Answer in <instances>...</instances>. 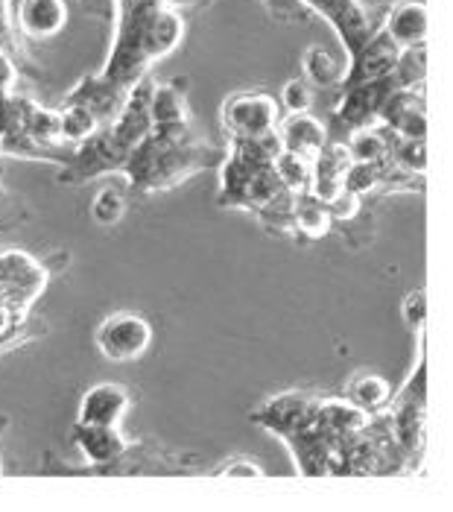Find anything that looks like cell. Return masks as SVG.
Listing matches in <instances>:
<instances>
[{"instance_id":"1","label":"cell","mask_w":453,"mask_h":512,"mask_svg":"<svg viewBox=\"0 0 453 512\" xmlns=\"http://www.w3.org/2000/svg\"><path fill=\"white\" fill-rule=\"evenodd\" d=\"M117 27H114L112 53L100 74L132 88L141 77L150 74V68L170 56L185 39V21L179 9H173L164 0H144L129 9H117Z\"/></svg>"},{"instance_id":"2","label":"cell","mask_w":453,"mask_h":512,"mask_svg":"<svg viewBox=\"0 0 453 512\" xmlns=\"http://www.w3.org/2000/svg\"><path fill=\"white\" fill-rule=\"evenodd\" d=\"M217 161V153L205 144L188 141H164L158 135H147L141 144L129 150L123 161V173L129 179L132 191H170L188 176L211 167Z\"/></svg>"},{"instance_id":"3","label":"cell","mask_w":453,"mask_h":512,"mask_svg":"<svg viewBox=\"0 0 453 512\" xmlns=\"http://www.w3.org/2000/svg\"><path fill=\"white\" fill-rule=\"evenodd\" d=\"M220 205L226 208H264L272 197H278L284 188L272 170V164L264 161H252V158L240 156V153H228L220 170Z\"/></svg>"},{"instance_id":"4","label":"cell","mask_w":453,"mask_h":512,"mask_svg":"<svg viewBox=\"0 0 453 512\" xmlns=\"http://www.w3.org/2000/svg\"><path fill=\"white\" fill-rule=\"evenodd\" d=\"M97 349L112 363H132L150 352L152 325L147 316L135 311H117L106 316L97 328Z\"/></svg>"},{"instance_id":"5","label":"cell","mask_w":453,"mask_h":512,"mask_svg":"<svg viewBox=\"0 0 453 512\" xmlns=\"http://www.w3.org/2000/svg\"><path fill=\"white\" fill-rule=\"evenodd\" d=\"M129 156V150H123L112 138L109 126H100L88 141H82L74 147V156L65 164L59 182L65 185H82L97 179L100 173H112V170H123V161Z\"/></svg>"},{"instance_id":"6","label":"cell","mask_w":453,"mask_h":512,"mask_svg":"<svg viewBox=\"0 0 453 512\" xmlns=\"http://www.w3.org/2000/svg\"><path fill=\"white\" fill-rule=\"evenodd\" d=\"M223 129L234 138L264 135L278 126V103L266 91H237L220 109Z\"/></svg>"},{"instance_id":"7","label":"cell","mask_w":453,"mask_h":512,"mask_svg":"<svg viewBox=\"0 0 453 512\" xmlns=\"http://www.w3.org/2000/svg\"><path fill=\"white\" fill-rule=\"evenodd\" d=\"M299 3L307 12H316L334 27V33L345 47V56H354L357 47L378 30L363 0H299Z\"/></svg>"},{"instance_id":"8","label":"cell","mask_w":453,"mask_h":512,"mask_svg":"<svg viewBox=\"0 0 453 512\" xmlns=\"http://www.w3.org/2000/svg\"><path fill=\"white\" fill-rule=\"evenodd\" d=\"M395 91L392 79H378V82H360V85H342V97L334 109V120L340 132L351 135L363 126H372L380 115L383 100Z\"/></svg>"},{"instance_id":"9","label":"cell","mask_w":453,"mask_h":512,"mask_svg":"<svg viewBox=\"0 0 453 512\" xmlns=\"http://www.w3.org/2000/svg\"><path fill=\"white\" fill-rule=\"evenodd\" d=\"M398 56H401V47L378 27L369 39L357 47L354 56H348L340 85H360V82H378V79H386L395 71Z\"/></svg>"},{"instance_id":"10","label":"cell","mask_w":453,"mask_h":512,"mask_svg":"<svg viewBox=\"0 0 453 512\" xmlns=\"http://www.w3.org/2000/svg\"><path fill=\"white\" fill-rule=\"evenodd\" d=\"M152 85H155V82L150 79V74L138 79V82L126 91V100H123L117 118L109 123L112 138L123 147V150H132L135 144H141V141L152 132Z\"/></svg>"},{"instance_id":"11","label":"cell","mask_w":453,"mask_h":512,"mask_svg":"<svg viewBox=\"0 0 453 512\" xmlns=\"http://www.w3.org/2000/svg\"><path fill=\"white\" fill-rule=\"evenodd\" d=\"M378 120H383V129L395 138H424L427 112H424L421 88H395L383 100Z\"/></svg>"},{"instance_id":"12","label":"cell","mask_w":453,"mask_h":512,"mask_svg":"<svg viewBox=\"0 0 453 512\" xmlns=\"http://www.w3.org/2000/svg\"><path fill=\"white\" fill-rule=\"evenodd\" d=\"M71 442H74L76 451L85 457V463L94 466V469H109L129 451L126 436L120 434V428H112V425H82V422H76Z\"/></svg>"},{"instance_id":"13","label":"cell","mask_w":453,"mask_h":512,"mask_svg":"<svg viewBox=\"0 0 453 512\" xmlns=\"http://www.w3.org/2000/svg\"><path fill=\"white\" fill-rule=\"evenodd\" d=\"M126 91H129V88L112 82L106 74H88V77H82V82L65 97V103H79V106H85L94 118L100 120V126H109V123L117 118L123 100H126Z\"/></svg>"},{"instance_id":"14","label":"cell","mask_w":453,"mask_h":512,"mask_svg":"<svg viewBox=\"0 0 453 512\" xmlns=\"http://www.w3.org/2000/svg\"><path fill=\"white\" fill-rule=\"evenodd\" d=\"M132 395L120 384H97L79 398L76 422L82 425H112L120 428L123 416L129 413Z\"/></svg>"},{"instance_id":"15","label":"cell","mask_w":453,"mask_h":512,"mask_svg":"<svg viewBox=\"0 0 453 512\" xmlns=\"http://www.w3.org/2000/svg\"><path fill=\"white\" fill-rule=\"evenodd\" d=\"M348 167H351V156H348V147L345 144H334L328 141L316 158H313V173H310V191L316 199H322L325 205L331 199L345 191V176H348Z\"/></svg>"},{"instance_id":"16","label":"cell","mask_w":453,"mask_h":512,"mask_svg":"<svg viewBox=\"0 0 453 512\" xmlns=\"http://www.w3.org/2000/svg\"><path fill=\"white\" fill-rule=\"evenodd\" d=\"M68 0H21L18 3V30L27 39H53L68 24Z\"/></svg>"},{"instance_id":"17","label":"cell","mask_w":453,"mask_h":512,"mask_svg":"<svg viewBox=\"0 0 453 512\" xmlns=\"http://www.w3.org/2000/svg\"><path fill=\"white\" fill-rule=\"evenodd\" d=\"M380 30L395 41L401 50L424 44L427 41V9H424V3H418V0L392 3Z\"/></svg>"},{"instance_id":"18","label":"cell","mask_w":453,"mask_h":512,"mask_svg":"<svg viewBox=\"0 0 453 512\" xmlns=\"http://www.w3.org/2000/svg\"><path fill=\"white\" fill-rule=\"evenodd\" d=\"M278 138L281 147L290 153H299L304 158H316V153L328 144V126L322 120L310 118L307 112L290 115L287 120H278Z\"/></svg>"},{"instance_id":"19","label":"cell","mask_w":453,"mask_h":512,"mask_svg":"<svg viewBox=\"0 0 453 512\" xmlns=\"http://www.w3.org/2000/svg\"><path fill=\"white\" fill-rule=\"evenodd\" d=\"M152 126H190L185 82H158L152 85L150 100Z\"/></svg>"},{"instance_id":"20","label":"cell","mask_w":453,"mask_h":512,"mask_svg":"<svg viewBox=\"0 0 453 512\" xmlns=\"http://www.w3.org/2000/svg\"><path fill=\"white\" fill-rule=\"evenodd\" d=\"M345 401L351 407H357L366 416H375L380 410L389 407L392 401V387L380 378V375H360L345 387Z\"/></svg>"},{"instance_id":"21","label":"cell","mask_w":453,"mask_h":512,"mask_svg":"<svg viewBox=\"0 0 453 512\" xmlns=\"http://www.w3.org/2000/svg\"><path fill=\"white\" fill-rule=\"evenodd\" d=\"M331 211L322 199H316L313 194H296V202H293V232H299L304 237H325L331 232Z\"/></svg>"},{"instance_id":"22","label":"cell","mask_w":453,"mask_h":512,"mask_svg":"<svg viewBox=\"0 0 453 512\" xmlns=\"http://www.w3.org/2000/svg\"><path fill=\"white\" fill-rule=\"evenodd\" d=\"M272 170H275L284 191H293V194H307L310 191V173H313L310 158L290 153V150H281L272 161Z\"/></svg>"},{"instance_id":"23","label":"cell","mask_w":453,"mask_h":512,"mask_svg":"<svg viewBox=\"0 0 453 512\" xmlns=\"http://www.w3.org/2000/svg\"><path fill=\"white\" fill-rule=\"evenodd\" d=\"M59 120H62V141L71 147H79L82 141H88L100 129V120L79 103H65L59 109Z\"/></svg>"},{"instance_id":"24","label":"cell","mask_w":453,"mask_h":512,"mask_svg":"<svg viewBox=\"0 0 453 512\" xmlns=\"http://www.w3.org/2000/svg\"><path fill=\"white\" fill-rule=\"evenodd\" d=\"M302 68H304V79L307 82H313V85H322V88H328V85H340L342 71L337 62H334V56L325 50V47H307L304 50V59H302Z\"/></svg>"},{"instance_id":"25","label":"cell","mask_w":453,"mask_h":512,"mask_svg":"<svg viewBox=\"0 0 453 512\" xmlns=\"http://www.w3.org/2000/svg\"><path fill=\"white\" fill-rule=\"evenodd\" d=\"M424 74H427V50H424V44H418V47L401 50L398 65L389 74V79L395 88H421Z\"/></svg>"},{"instance_id":"26","label":"cell","mask_w":453,"mask_h":512,"mask_svg":"<svg viewBox=\"0 0 453 512\" xmlns=\"http://www.w3.org/2000/svg\"><path fill=\"white\" fill-rule=\"evenodd\" d=\"M91 217L100 226H114L126 217V194L114 185H106L97 191V197L91 202Z\"/></svg>"},{"instance_id":"27","label":"cell","mask_w":453,"mask_h":512,"mask_svg":"<svg viewBox=\"0 0 453 512\" xmlns=\"http://www.w3.org/2000/svg\"><path fill=\"white\" fill-rule=\"evenodd\" d=\"M281 106L287 109V115H302V112H310L313 106V88L304 77L290 79L284 88H281Z\"/></svg>"},{"instance_id":"28","label":"cell","mask_w":453,"mask_h":512,"mask_svg":"<svg viewBox=\"0 0 453 512\" xmlns=\"http://www.w3.org/2000/svg\"><path fill=\"white\" fill-rule=\"evenodd\" d=\"M24 220H27L24 205L0 185V229H12V226H18V223H24Z\"/></svg>"},{"instance_id":"29","label":"cell","mask_w":453,"mask_h":512,"mask_svg":"<svg viewBox=\"0 0 453 512\" xmlns=\"http://www.w3.org/2000/svg\"><path fill=\"white\" fill-rule=\"evenodd\" d=\"M266 9L278 18V21H287V24H296L307 18V9H304L299 0H261Z\"/></svg>"},{"instance_id":"30","label":"cell","mask_w":453,"mask_h":512,"mask_svg":"<svg viewBox=\"0 0 453 512\" xmlns=\"http://www.w3.org/2000/svg\"><path fill=\"white\" fill-rule=\"evenodd\" d=\"M18 82V68L12 59V50L0 41V97H9Z\"/></svg>"},{"instance_id":"31","label":"cell","mask_w":453,"mask_h":512,"mask_svg":"<svg viewBox=\"0 0 453 512\" xmlns=\"http://www.w3.org/2000/svg\"><path fill=\"white\" fill-rule=\"evenodd\" d=\"M424 316H427V305H424V290H413L407 299H404V319L413 325V328H421L424 325Z\"/></svg>"},{"instance_id":"32","label":"cell","mask_w":453,"mask_h":512,"mask_svg":"<svg viewBox=\"0 0 453 512\" xmlns=\"http://www.w3.org/2000/svg\"><path fill=\"white\" fill-rule=\"evenodd\" d=\"M223 477H261L264 469L258 463H249V460H237V463H228L223 466Z\"/></svg>"},{"instance_id":"33","label":"cell","mask_w":453,"mask_h":512,"mask_svg":"<svg viewBox=\"0 0 453 512\" xmlns=\"http://www.w3.org/2000/svg\"><path fill=\"white\" fill-rule=\"evenodd\" d=\"M0 41L9 50H15L12 47V24H9V0H0Z\"/></svg>"},{"instance_id":"34","label":"cell","mask_w":453,"mask_h":512,"mask_svg":"<svg viewBox=\"0 0 453 512\" xmlns=\"http://www.w3.org/2000/svg\"><path fill=\"white\" fill-rule=\"evenodd\" d=\"M173 9H185V6H196V3H202V0H167Z\"/></svg>"},{"instance_id":"35","label":"cell","mask_w":453,"mask_h":512,"mask_svg":"<svg viewBox=\"0 0 453 512\" xmlns=\"http://www.w3.org/2000/svg\"><path fill=\"white\" fill-rule=\"evenodd\" d=\"M0 474H3V463H0Z\"/></svg>"}]
</instances>
